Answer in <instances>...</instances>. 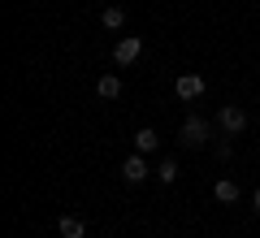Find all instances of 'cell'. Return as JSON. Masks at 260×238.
<instances>
[{"label":"cell","mask_w":260,"mask_h":238,"mask_svg":"<svg viewBox=\"0 0 260 238\" xmlns=\"http://www.w3.org/2000/svg\"><path fill=\"white\" fill-rule=\"evenodd\" d=\"M208 134H213V126H208L204 117H186L182 130H178V143H182V147H204Z\"/></svg>","instance_id":"obj_1"},{"label":"cell","mask_w":260,"mask_h":238,"mask_svg":"<svg viewBox=\"0 0 260 238\" xmlns=\"http://www.w3.org/2000/svg\"><path fill=\"white\" fill-rule=\"evenodd\" d=\"M217 126L234 139V134H243V130H247V113H243L239 104H221V109H217Z\"/></svg>","instance_id":"obj_2"},{"label":"cell","mask_w":260,"mask_h":238,"mask_svg":"<svg viewBox=\"0 0 260 238\" xmlns=\"http://www.w3.org/2000/svg\"><path fill=\"white\" fill-rule=\"evenodd\" d=\"M139 56H143V39H139V35L117 39V48H113V61H117V65H135Z\"/></svg>","instance_id":"obj_3"},{"label":"cell","mask_w":260,"mask_h":238,"mask_svg":"<svg viewBox=\"0 0 260 238\" xmlns=\"http://www.w3.org/2000/svg\"><path fill=\"white\" fill-rule=\"evenodd\" d=\"M174 91H178V100H200V95H204V78H200V74H182L174 83Z\"/></svg>","instance_id":"obj_4"},{"label":"cell","mask_w":260,"mask_h":238,"mask_svg":"<svg viewBox=\"0 0 260 238\" xmlns=\"http://www.w3.org/2000/svg\"><path fill=\"white\" fill-rule=\"evenodd\" d=\"M148 174L152 169H148V160H143V152H130L126 165H121V178H126V182H143Z\"/></svg>","instance_id":"obj_5"},{"label":"cell","mask_w":260,"mask_h":238,"mask_svg":"<svg viewBox=\"0 0 260 238\" xmlns=\"http://www.w3.org/2000/svg\"><path fill=\"white\" fill-rule=\"evenodd\" d=\"M95 95H100V100H117L121 95V78L117 74H100V78H95Z\"/></svg>","instance_id":"obj_6"},{"label":"cell","mask_w":260,"mask_h":238,"mask_svg":"<svg viewBox=\"0 0 260 238\" xmlns=\"http://www.w3.org/2000/svg\"><path fill=\"white\" fill-rule=\"evenodd\" d=\"M156 147H160V134H156L152 126H143L139 134H135V152H143V156H148V152H156Z\"/></svg>","instance_id":"obj_7"},{"label":"cell","mask_w":260,"mask_h":238,"mask_svg":"<svg viewBox=\"0 0 260 238\" xmlns=\"http://www.w3.org/2000/svg\"><path fill=\"white\" fill-rule=\"evenodd\" d=\"M213 195H217V203H239V182H234V178H221V182L213 186Z\"/></svg>","instance_id":"obj_8"},{"label":"cell","mask_w":260,"mask_h":238,"mask_svg":"<svg viewBox=\"0 0 260 238\" xmlns=\"http://www.w3.org/2000/svg\"><path fill=\"white\" fill-rule=\"evenodd\" d=\"M100 26H104V30H121V26H126V13H121V5H109V9L100 13Z\"/></svg>","instance_id":"obj_9"},{"label":"cell","mask_w":260,"mask_h":238,"mask_svg":"<svg viewBox=\"0 0 260 238\" xmlns=\"http://www.w3.org/2000/svg\"><path fill=\"white\" fill-rule=\"evenodd\" d=\"M56 229H61V238H83L87 234V225L78 217H61V221H56Z\"/></svg>","instance_id":"obj_10"},{"label":"cell","mask_w":260,"mask_h":238,"mask_svg":"<svg viewBox=\"0 0 260 238\" xmlns=\"http://www.w3.org/2000/svg\"><path fill=\"white\" fill-rule=\"evenodd\" d=\"M156 178H160V182H174V178H178V160H174V156H165V160H160V165H156Z\"/></svg>","instance_id":"obj_11"},{"label":"cell","mask_w":260,"mask_h":238,"mask_svg":"<svg viewBox=\"0 0 260 238\" xmlns=\"http://www.w3.org/2000/svg\"><path fill=\"white\" fill-rule=\"evenodd\" d=\"M251 208H256V212H260V186H256V195H251Z\"/></svg>","instance_id":"obj_12"}]
</instances>
